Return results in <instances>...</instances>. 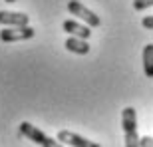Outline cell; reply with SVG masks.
<instances>
[{"label": "cell", "instance_id": "obj_9", "mask_svg": "<svg viewBox=\"0 0 153 147\" xmlns=\"http://www.w3.org/2000/svg\"><path fill=\"white\" fill-rule=\"evenodd\" d=\"M143 72L147 78H153V44H147L143 48Z\"/></svg>", "mask_w": 153, "mask_h": 147}, {"label": "cell", "instance_id": "obj_10", "mask_svg": "<svg viewBox=\"0 0 153 147\" xmlns=\"http://www.w3.org/2000/svg\"><path fill=\"white\" fill-rule=\"evenodd\" d=\"M149 6H153V0H133V8H135L137 12L145 10V8H149Z\"/></svg>", "mask_w": 153, "mask_h": 147}, {"label": "cell", "instance_id": "obj_12", "mask_svg": "<svg viewBox=\"0 0 153 147\" xmlns=\"http://www.w3.org/2000/svg\"><path fill=\"white\" fill-rule=\"evenodd\" d=\"M141 26H143V28H147V30H153V16H145L141 20Z\"/></svg>", "mask_w": 153, "mask_h": 147}, {"label": "cell", "instance_id": "obj_3", "mask_svg": "<svg viewBox=\"0 0 153 147\" xmlns=\"http://www.w3.org/2000/svg\"><path fill=\"white\" fill-rule=\"evenodd\" d=\"M68 10H70V14H74L76 18L82 20V22H85L90 28H97V26L102 24V20H100V16H97L96 12H91L90 8H85V6L82 4V2H78V0H70Z\"/></svg>", "mask_w": 153, "mask_h": 147}, {"label": "cell", "instance_id": "obj_7", "mask_svg": "<svg viewBox=\"0 0 153 147\" xmlns=\"http://www.w3.org/2000/svg\"><path fill=\"white\" fill-rule=\"evenodd\" d=\"M62 28L68 32L70 36H74V38H82V40H88L91 36V30L90 26H85V24H79L76 20H64Z\"/></svg>", "mask_w": 153, "mask_h": 147}, {"label": "cell", "instance_id": "obj_11", "mask_svg": "<svg viewBox=\"0 0 153 147\" xmlns=\"http://www.w3.org/2000/svg\"><path fill=\"white\" fill-rule=\"evenodd\" d=\"M139 147H153V137H149V135L141 137L139 139Z\"/></svg>", "mask_w": 153, "mask_h": 147}, {"label": "cell", "instance_id": "obj_13", "mask_svg": "<svg viewBox=\"0 0 153 147\" xmlns=\"http://www.w3.org/2000/svg\"><path fill=\"white\" fill-rule=\"evenodd\" d=\"M4 2H8V4H12V2H16V0H4Z\"/></svg>", "mask_w": 153, "mask_h": 147}, {"label": "cell", "instance_id": "obj_5", "mask_svg": "<svg viewBox=\"0 0 153 147\" xmlns=\"http://www.w3.org/2000/svg\"><path fill=\"white\" fill-rule=\"evenodd\" d=\"M34 38V28L32 26H18V28H4L0 30V40L2 42H22V40Z\"/></svg>", "mask_w": 153, "mask_h": 147}, {"label": "cell", "instance_id": "obj_8", "mask_svg": "<svg viewBox=\"0 0 153 147\" xmlns=\"http://www.w3.org/2000/svg\"><path fill=\"white\" fill-rule=\"evenodd\" d=\"M66 50L72 52V54H78V56H85L88 52H90V44H88V40H82V38H74V36H70L66 40Z\"/></svg>", "mask_w": 153, "mask_h": 147}, {"label": "cell", "instance_id": "obj_4", "mask_svg": "<svg viewBox=\"0 0 153 147\" xmlns=\"http://www.w3.org/2000/svg\"><path fill=\"white\" fill-rule=\"evenodd\" d=\"M58 141L62 143V145H70V147H102L100 143L90 141V139H85L84 135H78V133L68 131V129L58 131Z\"/></svg>", "mask_w": 153, "mask_h": 147}, {"label": "cell", "instance_id": "obj_6", "mask_svg": "<svg viewBox=\"0 0 153 147\" xmlns=\"http://www.w3.org/2000/svg\"><path fill=\"white\" fill-rule=\"evenodd\" d=\"M28 14L24 12H8L0 10V26L6 28H18V26H28Z\"/></svg>", "mask_w": 153, "mask_h": 147}, {"label": "cell", "instance_id": "obj_2", "mask_svg": "<svg viewBox=\"0 0 153 147\" xmlns=\"http://www.w3.org/2000/svg\"><path fill=\"white\" fill-rule=\"evenodd\" d=\"M20 133H22V135H26L30 141H34L36 145H40V147H64L62 143L58 141V139L48 137L46 133H42L36 125L30 123V121H22V123H20Z\"/></svg>", "mask_w": 153, "mask_h": 147}, {"label": "cell", "instance_id": "obj_1", "mask_svg": "<svg viewBox=\"0 0 153 147\" xmlns=\"http://www.w3.org/2000/svg\"><path fill=\"white\" fill-rule=\"evenodd\" d=\"M121 127H123L125 147H139V133H137V113L135 109L127 105L121 111Z\"/></svg>", "mask_w": 153, "mask_h": 147}]
</instances>
